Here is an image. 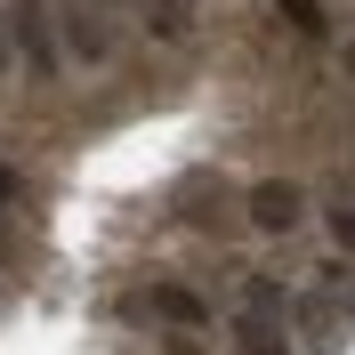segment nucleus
<instances>
[{
  "label": "nucleus",
  "instance_id": "f257e3e1",
  "mask_svg": "<svg viewBox=\"0 0 355 355\" xmlns=\"http://www.w3.org/2000/svg\"><path fill=\"white\" fill-rule=\"evenodd\" d=\"M226 339H234V355H299V339H291V283L243 275V307H234Z\"/></svg>",
  "mask_w": 355,
  "mask_h": 355
},
{
  "label": "nucleus",
  "instance_id": "f03ea898",
  "mask_svg": "<svg viewBox=\"0 0 355 355\" xmlns=\"http://www.w3.org/2000/svg\"><path fill=\"white\" fill-rule=\"evenodd\" d=\"M121 315L146 323V331H218V299H210L202 283H186V275H154V283H137L130 299H121Z\"/></svg>",
  "mask_w": 355,
  "mask_h": 355
},
{
  "label": "nucleus",
  "instance_id": "7ed1b4c3",
  "mask_svg": "<svg viewBox=\"0 0 355 355\" xmlns=\"http://www.w3.org/2000/svg\"><path fill=\"white\" fill-rule=\"evenodd\" d=\"M8 33H17V81H24V89H65L57 0H8Z\"/></svg>",
  "mask_w": 355,
  "mask_h": 355
},
{
  "label": "nucleus",
  "instance_id": "20e7f679",
  "mask_svg": "<svg viewBox=\"0 0 355 355\" xmlns=\"http://www.w3.org/2000/svg\"><path fill=\"white\" fill-rule=\"evenodd\" d=\"M234 210H243V234H259V243H291L299 226L315 218V194L299 186V178H250L243 194H234Z\"/></svg>",
  "mask_w": 355,
  "mask_h": 355
},
{
  "label": "nucleus",
  "instance_id": "39448f33",
  "mask_svg": "<svg viewBox=\"0 0 355 355\" xmlns=\"http://www.w3.org/2000/svg\"><path fill=\"white\" fill-rule=\"evenodd\" d=\"M57 41H65V73H113L121 65V24L97 0H57Z\"/></svg>",
  "mask_w": 355,
  "mask_h": 355
},
{
  "label": "nucleus",
  "instance_id": "423d86ee",
  "mask_svg": "<svg viewBox=\"0 0 355 355\" xmlns=\"http://www.w3.org/2000/svg\"><path fill=\"white\" fill-rule=\"evenodd\" d=\"M234 194H243V186H226L218 170L186 178V186H178V226H202V234H226V226H243Z\"/></svg>",
  "mask_w": 355,
  "mask_h": 355
},
{
  "label": "nucleus",
  "instance_id": "0eeeda50",
  "mask_svg": "<svg viewBox=\"0 0 355 355\" xmlns=\"http://www.w3.org/2000/svg\"><path fill=\"white\" fill-rule=\"evenodd\" d=\"M291 331H299L307 355H339L347 347V307L323 299V291H291Z\"/></svg>",
  "mask_w": 355,
  "mask_h": 355
},
{
  "label": "nucleus",
  "instance_id": "6e6552de",
  "mask_svg": "<svg viewBox=\"0 0 355 355\" xmlns=\"http://www.w3.org/2000/svg\"><path fill=\"white\" fill-rule=\"evenodd\" d=\"M130 17H137V33L154 49H194V33H202V0H130Z\"/></svg>",
  "mask_w": 355,
  "mask_h": 355
},
{
  "label": "nucleus",
  "instance_id": "1a4fd4ad",
  "mask_svg": "<svg viewBox=\"0 0 355 355\" xmlns=\"http://www.w3.org/2000/svg\"><path fill=\"white\" fill-rule=\"evenodd\" d=\"M315 291L339 299V307H355V259L347 250H323V259H315Z\"/></svg>",
  "mask_w": 355,
  "mask_h": 355
},
{
  "label": "nucleus",
  "instance_id": "9d476101",
  "mask_svg": "<svg viewBox=\"0 0 355 355\" xmlns=\"http://www.w3.org/2000/svg\"><path fill=\"white\" fill-rule=\"evenodd\" d=\"M315 218H323V243L355 259V194H331V202H315Z\"/></svg>",
  "mask_w": 355,
  "mask_h": 355
},
{
  "label": "nucleus",
  "instance_id": "9b49d317",
  "mask_svg": "<svg viewBox=\"0 0 355 355\" xmlns=\"http://www.w3.org/2000/svg\"><path fill=\"white\" fill-rule=\"evenodd\" d=\"M275 17H283L299 41H331V8H323V0H275Z\"/></svg>",
  "mask_w": 355,
  "mask_h": 355
},
{
  "label": "nucleus",
  "instance_id": "f8f14e48",
  "mask_svg": "<svg viewBox=\"0 0 355 355\" xmlns=\"http://www.w3.org/2000/svg\"><path fill=\"white\" fill-rule=\"evenodd\" d=\"M24 194H33V186H24V170L0 154V218H8V210H24Z\"/></svg>",
  "mask_w": 355,
  "mask_h": 355
},
{
  "label": "nucleus",
  "instance_id": "ddd939ff",
  "mask_svg": "<svg viewBox=\"0 0 355 355\" xmlns=\"http://www.w3.org/2000/svg\"><path fill=\"white\" fill-rule=\"evenodd\" d=\"M17 81V33H8V0H0V89Z\"/></svg>",
  "mask_w": 355,
  "mask_h": 355
},
{
  "label": "nucleus",
  "instance_id": "4468645a",
  "mask_svg": "<svg viewBox=\"0 0 355 355\" xmlns=\"http://www.w3.org/2000/svg\"><path fill=\"white\" fill-rule=\"evenodd\" d=\"M339 73H347V81H355V33H347V41H339Z\"/></svg>",
  "mask_w": 355,
  "mask_h": 355
},
{
  "label": "nucleus",
  "instance_id": "2eb2a0df",
  "mask_svg": "<svg viewBox=\"0 0 355 355\" xmlns=\"http://www.w3.org/2000/svg\"><path fill=\"white\" fill-rule=\"evenodd\" d=\"M97 8H130V0H97Z\"/></svg>",
  "mask_w": 355,
  "mask_h": 355
}]
</instances>
